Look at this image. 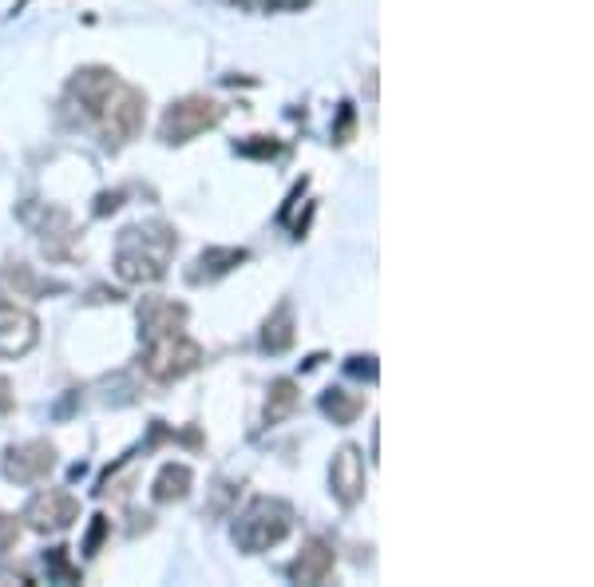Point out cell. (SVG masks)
Masks as SVG:
<instances>
[{"mask_svg": "<svg viewBox=\"0 0 594 587\" xmlns=\"http://www.w3.org/2000/svg\"><path fill=\"white\" fill-rule=\"evenodd\" d=\"M179 246V234L167 222H135L119 231L115 239V275L124 278L127 286H151L167 278L171 254Z\"/></svg>", "mask_w": 594, "mask_h": 587, "instance_id": "obj_1", "label": "cell"}, {"mask_svg": "<svg viewBox=\"0 0 594 587\" xmlns=\"http://www.w3.org/2000/svg\"><path fill=\"white\" fill-rule=\"evenodd\" d=\"M294 520H297L294 508H289L286 500H277V496H258V500H250V505L238 512L230 536H234V548H238V552L262 556L286 540L289 532H294Z\"/></svg>", "mask_w": 594, "mask_h": 587, "instance_id": "obj_2", "label": "cell"}, {"mask_svg": "<svg viewBox=\"0 0 594 587\" xmlns=\"http://www.w3.org/2000/svg\"><path fill=\"white\" fill-rule=\"evenodd\" d=\"M203 361H206L203 346L191 342L183 330H179V334L151 337L147 346H143V357H139V366H143L147 381H155V385H171V381L191 378Z\"/></svg>", "mask_w": 594, "mask_h": 587, "instance_id": "obj_3", "label": "cell"}, {"mask_svg": "<svg viewBox=\"0 0 594 587\" xmlns=\"http://www.w3.org/2000/svg\"><path fill=\"white\" fill-rule=\"evenodd\" d=\"M95 119H100V136L107 148L112 151L127 148V143L143 131V119H147V95L139 92V88H131V84L119 80V88L107 95V104L100 107V116Z\"/></svg>", "mask_w": 594, "mask_h": 587, "instance_id": "obj_4", "label": "cell"}, {"mask_svg": "<svg viewBox=\"0 0 594 587\" xmlns=\"http://www.w3.org/2000/svg\"><path fill=\"white\" fill-rule=\"evenodd\" d=\"M222 116H227V107L215 104V100H206V95H183V100H175V104L163 112L159 139L171 143V148H179V143H191V139L206 136L210 127L222 124Z\"/></svg>", "mask_w": 594, "mask_h": 587, "instance_id": "obj_5", "label": "cell"}, {"mask_svg": "<svg viewBox=\"0 0 594 587\" xmlns=\"http://www.w3.org/2000/svg\"><path fill=\"white\" fill-rule=\"evenodd\" d=\"M24 524L40 536H56V532H68L76 520H80V500L64 488H44L36 493L28 505H24Z\"/></svg>", "mask_w": 594, "mask_h": 587, "instance_id": "obj_6", "label": "cell"}, {"mask_svg": "<svg viewBox=\"0 0 594 587\" xmlns=\"http://www.w3.org/2000/svg\"><path fill=\"white\" fill-rule=\"evenodd\" d=\"M56 469V445L52 441H21V445H9L4 457H0V472L4 481L12 484H36L48 481Z\"/></svg>", "mask_w": 594, "mask_h": 587, "instance_id": "obj_7", "label": "cell"}, {"mask_svg": "<svg viewBox=\"0 0 594 587\" xmlns=\"http://www.w3.org/2000/svg\"><path fill=\"white\" fill-rule=\"evenodd\" d=\"M365 457H361V449L357 445H341V449L333 452L330 461V493L333 500L341 508H353L361 505V496H365Z\"/></svg>", "mask_w": 594, "mask_h": 587, "instance_id": "obj_8", "label": "cell"}, {"mask_svg": "<svg viewBox=\"0 0 594 587\" xmlns=\"http://www.w3.org/2000/svg\"><path fill=\"white\" fill-rule=\"evenodd\" d=\"M40 342V318L21 302H0V357L33 354Z\"/></svg>", "mask_w": 594, "mask_h": 587, "instance_id": "obj_9", "label": "cell"}, {"mask_svg": "<svg viewBox=\"0 0 594 587\" xmlns=\"http://www.w3.org/2000/svg\"><path fill=\"white\" fill-rule=\"evenodd\" d=\"M115 88H119V76H115L112 68H103V64H88V68H80L68 80V100L80 107V116L95 119Z\"/></svg>", "mask_w": 594, "mask_h": 587, "instance_id": "obj_10", "label": "cell"}, {"mask_svg": "<svg viewBox=\"0 0 594 587\" xmlns=\"http://www.w3.org/2000/svg\"><path fill=\"white\" fill-rule=\"evenodd\" d=\"M24 222L33 227L36 234H40V246H44L48 258H68L72 254V242H76V231H72V219L68 210L60 207H40V210H24Z\"/></svg>", "mask_w": 594, "mask_h": 587, "instance_id": "obj_11", "label": "cell"}, {"mask_svg": "<svg viewBox=\"0 0 594 587\" xmlns=\"http://www.w3.org/2000/svg\"><path fill=\"white\" fill-rule=\"evenodd\" d=\"M135 314H139V334H143V342L163 337V334H179V330L186 326V318H191V310H186L183 302L163 298V294L143 298Z\"/></svg>", "mask_w": 594, "mask_h": 587, "instance_id": "obj_12", "label": "cell"}, {"mask_svg": "<svg viewBox=\"0 0 594 587\" xmlns=\"http://www.w3.org/2000/svg\"><path fill=\"white\" fill-rule=\"evenodd\" d=\"M333 567H337V552H333V544L321 540V536H313V540H306V548L294 556V564L286 567V576L294 579V584L318 587V584H325V579L333 576Z\"/></svg>", "mask_w": 594, "mask_h": 587, "instance_id": "obj_13", "label": "cell"}, {"mask_svg": "<svg viewBox=\"0 0 594 587\" xmlns=\"http://www.w3.org/2000/svg\"><path fill=\"white\" fill-rule=\"evenodd\" d=\"M56 290H64V286L40 278L33 266H24V263L0 266V302H36V298H44V294H56Z\"/></svg>", "mask_w": 594, "mask_h": 587, "instance_id": "obj_14", "label": "cell"}, {"mask_svg": "<svg viewBox=\"0 0 594 587\" xmlns=\"http://www.w3.org/2000/svg\"><path fill=\"white\" fill-rule=\"evenodd\" d=\"M250 263V251L246 246H206L203 254L195 258V266H191V282L195 286H203V282H218V278H227L234 266Z\"/></svg>", "mask_w": 594, "mask_h": 587, "instance_id": "obj_15", "label": "cell"}, {"mask_svg": "<svg viewBox=\"0 0 594 587\" xmlns=\"http://www.w3.org/2000/svg\"><path fill=\"white\" fill-rule=\"evenodd\" d=\"M297 342V322H294V302H277L270 318L262 322V349L266 354H286Z\"/></svg>", "mask_w": 594, "mask_h": 587, "instance_id": "obj_16", "label": "cell"}, {"mask_svg": "<svg viewBox=\"0 0 594 587\" xmlns=\"http://www.w3.org/2000/svg\"><path fill=\"white\" fill-rule=\"evenodd\" d=\"M191 484H195V472L186 469L179 461H167L159 472H155V484H151V496L159 500V505H179L191 496Z\"/></svg>", "mask_w": 594, "mask_h": 587, "instance_id": "obj_17", "label": "cell"}, {"mask_svg": "<svg viewBox=\"0 0 594 587\" xmlns=\"http://www.w3.org/2000/svg\"><path fill=\"white\" fill-rule=\"evenodd\" d=\"M301 405V390H297L294 378H277L270 385V397H266V409H262V421L266 425H282L286 417H294V409Z\"/></svg>", "mask_w": 594, "mask_h": 587, "instance_id": "obj_18", "label": "cell"}, {"mask_svg": "<svg viewBox=\"0 0 594 587\" xmlns=\"http://www.w3.org/2000/svg\"><path fill=\"white\" fill-rule=\"evenodd\" d=\"M321 413L330 417L333 425H353L357 417L365 413V393L325 390V393H321Z\"/></svg>", "mask_w": 594, "mask_h": 587, "instance_id": "obj_19", "label": "cell"}, {"mask_svg": "<svg viewBox=\"0 0 594 587\" xmlns=\"http://www.w3.org/2000/svg\"><path fill=\"white\" fill-rule=\"evenodd\" d=\"M238 493H242V484L218 481L215 488H210V500L203 505V516H215V520L230 516V512H234V500H238Z\"/></svg>", "mask_w": 594, "mask_h": 587, "instance_id": "obj_20", "label": "cell"}, {"mask_svg": "<svg viewBox=\"0 0 594 587\" xmlns=\"http://www.w3.org/2000/svg\"><path fill=\"white\" fill-rule=\"evenodd\" d=\"M44 567H48V579H56V584H80V567L68 560V548H48Z\"/></svg>", "mask_w": 594, "mask_h": 587, "instance_id": "obj_21", "label": "cell"}, {"mask_svg": "<svg viewBox=\"0 0 594 587\" xmlns=\"http://www.w3.org/2000/svg\"><path fill=\"white\" fill-rule=\"evenodd\" d=\"M234 151H238V155H246V159H274L277 151H282V143H277V139H270V136H250V139H238V143H234Z\"/></svg>", "mask_w": 594, "mask_h": 587, "instance_id": "obj_22", "label": "cell"}, {"mask_svg": "<svg viewBox=\"0 0 594 587\" xmlns=\"http://www.w3.org/2000/svg\"><path fill=\"white\" fill-rule=\"evenodd\" d=\"M353 131H357V107L345 100L341 107H337V124H333V131H330V139L337 143V148H345L349 139H353Z\"/></svg>", "mask_w": 594, "mask_h": 587, "instance_id": "obj_23", "label": "cell"}, {"mask_svg": "<svg viewBox=\"0 0 594 587\" xmlns=\"http://www.w3.org/2000/svg\"><path fill=\"white\" fill-rule=\"evenodd\" d=\"M107 532H112V520H107V516H92V528H88V536H83V556L100 552L103 540H107Z\"/></svg>", "mask_w": 594, "mask_h": 587, "instance_id": "obj_24", "label": "cell"}, {"mask_svg": "<svg viewBox=\"0 0 594 587\" xmlns=\"http://www.w3.org/2000/svg\"><path fill=\"white\" fill-rule=\"evenodd\" d=\"M345 369H349V373H353V378H369V381H377V357H349V361H345Z\"/></svg>", "mask_w": 594, "mask_h": 587, "instance_id": "obj_25", "label": "cell"}, {"mask_svg": "<svg viewBox=\"0 0 594 587\" xmlns=\"http://www.w3.org/2000/svg\"><path fill=\"white\" fill-rule=\"evenodd\" d=\"M119 207H124V191H103V195L95 199V219H107V215H115Z\"/></svg>", "mask_w": 594, "mask_h": 587, "instance_id": "obj_26", "label": "cell"}, {"mask_svg": "<svg viewBox=\"0 0 594 587\" xmlns=\"http://www.w3.org/2000/svg\"><path fill=\"white\" fill-rule=\"evenodd\" d=\"M16 540H21V524L12 516H0V552L16 548Z\"/></svg>", "mask_w": 594, "mask_h": 587, "instance_id": "obj_27", "label": "cell"}, {"mask_svg": "<svg viewBox=\"0 0 594 587\" xmlns=\"http://www.w3.org/2000/svg\"><path fill=\"white\" fill-rule=\"evenodd\" d=\"M16 409V393H12V381L0 378V417H9Z\"/></svg>", "mask_w": 594, "mask_h": 587, "instance_id": "obj_28", "label": "cell"}, {"mask_svg": "<svg viewBox=\"0 0 594 587\" xmlns=\"http://www.w3.org/2000/svg\"><path fill=\"white\" fill-rule=\"evenodd\" d=\"M313 0H266V12H282V9H294V12H301V9H309Z\"/></svg>", "mask_w": 594, "mask_h": 587, "instance_id": "obj_29", "label": "cell"}, {"mask_svg": "<svg viewBox=\"0 0 594 587\" xmlns=\"http://www.w3.org/2000/svg\"><path fill=\"white\" fill-rule=\"evenodd\" d=\"M88 302H124V294H119V290H107V286H95Z\"/></svg>", "mask_w": 594, "mask_h": 587, "instance_id": "obj_30", "label": "cell"}, {"mask_svg": "<svg viewBox=\"0 0 594 587\" xmlns=\"http://www.w3.org/2000/svg\"><path fill=\"white\" fill-rule=\"evenodd\" d=\"M227 4H246V0H227Z\"/></svg>", "mask_w": 594, "mask_h": 587, "instance_id": "obj_31", "label": "cell"}]
</instances>
